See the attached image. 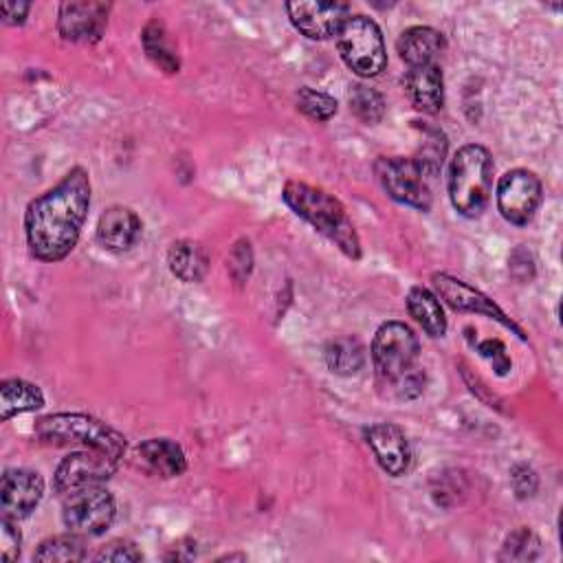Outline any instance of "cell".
<instances>
[{"instance_id":"obj_1","label":"cell","mask_w":563,"mask_h":563,"mask_svg":"<svg viewBox=\"0 0 563 563\" xmlns=\"http://www.w3.org/2000/svg\"><path fill=\"white\" fill-rule=\"evenodd\" d=\"M90 207V176L70 167L53 187L33 198L24 211L29 253L44 264L62 262L77 246Z\"/></svg>"},{"instance_id":"obj_2","label":"cell","mask_w":563,"mask_h":563,"mask_svg":"<svg viewBox=\"0 0 563 563\" xmlns=\"http://www.w3.org/2000/svg\"><path fill=\"white\" fill-rule=\"evenodd\" d=\"M282 198L295 216L328 238L345 257L354 262L361 260L363 251L358 233L339 198L301 180H288L282 189Z\"/></svg>"},{"instance_id":"obj_3","label":"cell","mask_w":563,"mask_h":563,"mask_svg":"<svg viewBox=\"0 0 563 563\" xmlns=\"http://www.w3.org/2000/svg\"><path fill=\"white\" fill-rule=\"evenodd\" d=\"M495 163L490 152L479 143L462 145L449 167L446 189L453 209L464 218H477L488 205L493 189Z\"/></svg>"},{"instance_id":"obj_4","label":"cell","mask_w":563,"mask_h":563,"mask_svg":"<svg viewBox=\"0 0 563 563\" xmlns=\"http://www.w3.org/2000/svg\"><path fill=\"white\" fill-rule=\"evenodd\" d=\"M35 435L51 444H81L84 449H99L123 457L125 435L112 424L88 413H48L37 420Z\"/></svg>"},{"instance_id":"obj_5","label":"cell","mask_w":563,"mask_h":563,"mask_svg":"<svg viewBox=\"0 0 563 563\" xmlns=\"http://www.w3.org/2000/svg\"><path fill=\"white\" fill-rule=\"evenodd\" d=\"M336 48L343 64L358 77H376L387 66L380 26L367 15H347L336 33Z\"/></svg>"},{"instance_id":"obj_6","label":"cell","mask_w":563,"mask_h":563,"mask_svg":"<svg viewBox=\"0 0 563 563\" xmlns=\"http://www.w3.org/2000/svg\"><path fill=\"white\" fill-rule=\"evenodd\" d=\"M420 341L402 321H385L372 339V365L383 383H394L398 376L416 367Z\"/></svg>"},{"instance_id":"obj_7","label":"cell","mask_w":563,"mask_h":563,"mask_svg":"<svg viewBox=\"0 0 563 563\" xmlns=\"http://www.w3.org/2000/svg\"><path fill=\"white\" fill-rule=\"evenodd\" d=\"M374 174L391 200L418 211L431 209L429 178L416 156H380L374 163Z\"/></svg>"},{"instance_id":"obj_8","label":"cell","mask_w":563,"mask_h":563,"mask_svg":"<svg viewBox=\"0 0 563 563\" xmlns=\"http://www.w3.org/2000/svg\"><path fill=\"white\" fill-rule=\"evenodd\" d=\"M123 457L99 451V449H81L66 455L53 475V488L59 497H68L77 490L106 484L119 468Z\"/></svg>"},{"instance_id":"obj_9","label":"cell","mask_w":563,"mask_h":563,"mask_svg":"<svg viewBox=\"0 0 563 563\" xmlns=\"http://www.w3.org/2000/svg\"><path fill=\"white\" fill-rule=\"evenodd\" d=\"M114 515H117L114 497L108 488H103V484L90 486L64 497L62 521L68 528V532H75L79 537L103 534L112 526Z\"/></svg>"},{"instance_id":"obj_10","label":"cell","mask_w":563,"mask_h":563,"mask_svg":"<svg viewBox=\"0 0 563 563\" xmlns=\"http://www.w3.org/2000/svg\"><path fill=\"white\" fill-rule=\"evenodd\" d=\"M543 200V185L530 169L506 172L497 183V209L515 227H526Z\"/></svg>"},{"instance_id":"obj_11","label":"cell","mask_w":563,"mask_h":563,"mask_svg":"<svg viewBox=\"0 0 563 563\" xmlns=\"http://www.w3.org/2000/svg\"><path fill=\"white\" fill-rule=\"evenodd\" d=\"M435 292L455 310V312H473V314H482L488 319H495L497 323H501L504 328L512 330L519 339H526L523 330L493 301L488 299L482 290L468 286L466 282L449 275V273H433L431 277Z\"/></svg>"},{"instance_id":"obj_12","label":"cell","mask_w":563,"mask_h":563,"mask_svg":"<svg viewBox=\"0 0 563 563\" xmlns=\"http://www.w3.org/2000/svg\"><path fill=\"white\" fill-rule=\"evenodd\" d=\"M286 13L292 26L308 40H330V37H336L341 24L347 20L350 4L297 0V2H286Z\"/></svg>"},{"instance_id":"obj_13","label":"cell","mask_w":563,"mask_h":563,"mask_svg":"<svg viewBox=\"0 0 563 563\" xmlns=\"http://www.w3.org/2000/svg\"><path fill=\"white\" fill-rule=\"evenodd\" d=\"M110 9V2H62L57 31L66 42L95 44L106 33Z\"/></svg>"},{"instance_id":"obj_14","label":"cell","mask_w":563,"mask_h":563,"mask_svg":"<svg viewBox=\"0 0 563 563\" xmlns=\"http://www.w3.org/2000/svg\"><path fill=\"white\" fill-rule=\"evenodd\" d=\"M44 495V479L31 468H7L0 479V508L2 517L24 519L29 517Z\"/></svg>"},{"instance_id":"obj_15","label":"cell","mask_w":563,"mask_h":563,"mask_svg":"<svg viewBox=\"0 0 563 563\" xmlns=\"http://www.w3.org/2000/svg\"><path fill=\"white\" fill-rule=\"evenodd\" d=\"M365 440L378 462V466L391 475L400 477L409 471L411 446L405 431L391 422H376L365 431Z\"/></svg>"},{"instance_id":"obj_16","label":"cell","mask_w":563,"mask_h":563,"mask_svg":"<svg viewBox=\"0 0 563 563\" xmlns=\"http://www.w3.org/2000/svg\"><path fill=\"white\" fill-rule=\"evenodd\" d=\"M143 231L141 218L123 205L108 207L97 222V242L108 253H125L130 251Z\"/></svg>"},{"instance_id":"obj_17","label":"cell","mask_w":563,"mask_h":563,"mask_svg":"<svg viewBox=\"0 0 563 563\" xmlns=\"http://www.w3.org/2000/svg\"><path fill=\"white\" fill-rule=\"evenodd\" d=\"M136 460L154 477H178L187 471L183 446L172 438H147L136 446Z\"/></svg>"},{"instance_id":"obj_18","label":"cell","mask_w":563,"mask_h":563,"mask_svg":"<svg viewBox=\"0 0 563 563\" xmlns=\"http://www.w3.org/2000/svg\"><path fill=\"white\" fill-rule=\"evenodd\" d=\"M405 90L416 110L427 114L440 112L444 103L442 68L435 62L409 68L405 75Z\"/></svg>"},{"instance_id":"obj_19","label":"cell","mask_w":563,"mask_h":563,"mask_svg":"<svg viewBox=\"0 0 563 563\" xmlns=\"http://www.w3.org/2000/svg\"><path fill=\"white\" fill-rule=\"evenodd\" d=\"M444 48V37L440 31H435L433 26H409L400 33L398 42H396V51L398 57L409 66H422V64H433L435 57L442 53Z\"/></svg>"},{"instance_id":"obj_20","label":"cell","mask_w":563,"mask_h":563,"mask_svg":"<svg viewBox=\"0 0 563 563\" xmlns=\"http://www.w3.org/2000/svg\"><path fill=\"white\" fill-rule=\"evenodd\" d=\"M209 253L200 242L176 240L167 251V268L183 284H198L209 271Z\"/></svg>"},{"instance_id":"obj_21","label":"cell","mask_w":563,"mask_h":563,"mask_svg":"<svg viewBox=\"0 0 563 563\" xmlns=\"http://www.w3.org/2000/svg\"><path fill=\"white\" fill-rule=\"evenodd\" d=\"M44 407V394L35 383L24 378H4L0 385V418H9Z\"/></svg>"},{"instance_id":"obj_22","label":"cell","mask_w":563,"mask_h":563,"mask_svg":"<svg viewBox=\"0 0 563 563\" xmlns=\"http://www.w3.org/2000/svg\"><path fill=\"white\" fill-rule=\"evenodd\" d=\"M141 44L143 51L147 55V59L163 73L174 75L180 68V59L178 53L169 40V33L165 29V24L158 18H152L143 31H141Z\"/></svg>"},{"instance_id":"obj_23","label":"cell","mask_w":563,"mask_h":563,"mask_svg":"<svg viewBox=\"0 0 563 563\" xmlns=\"http://www.w3.org/2000/svg\"><path fill=\"white\" fill-rule=\"evenodd\" d=\"M407 310L413 321L429 334V336H444L446 334V317L438 301V297L424 286H411L407 292Z\"/></svg>"},{"instance_id":"obj_24","label":"cell","mask_w":563,"mask_h":563,"mask_svg":"<svg viewBox=\"0 0 563 563\" xmlns=\"http://www.w3.org/2000/svg\"><path fill=\"white\" fill-rule=\"evenodd\" d=\"M323 358L332 374L354 376L363 369L367 354H365V345L356 336H336L325 343Z\"/></svg>"},{"instance_id":"obj_25","label":"cell","mask_w":563,"mask_h":563,"mask_svg":"<svg viewBox=\"0 0 563 563\" xmlns=\"http://www.w3.org/2000/svg\"><path fill=\"white\" fill-rule=\"evenodd\" d=\"M84 559H86V545L81 537L75 532L48 537L33 552V561H42V563H68V561L75 563Z\"/></svg>"},{"instance_id":"obj_26","label":"cell","mask_w":563,"mask_h":563,"mask_svg":"<svg viewBox=\"0 0 563 563\" xmlns=\"http://www.w3.org/2000/svg\"><path fill=\"white\" fill-rule=\"evenodd\" d=\"M347 101H350V110L352 114L372 125V123H378L383 117H385V99L383 95L372 88V86H365V84H354L350 95H347Z\"/></svg>"},{"instance_id":"obj_27","label":"cell","mask_w":563,"mask_h":563,"mask_svg":"<svg viewBox=\"0 0 563 563\" xmlns=\"http://www.w3.org/2000/svg\"><path fill=\"white\" fill-rule=\"evenodd\" d=\"M420 130L424 134V141L420 152L416 154V161L422 165L427 178H435L446 156V134L433 125H420Z\"/></svg>"},{"instance_id":"obj_28","label":"cell","mask_w":563,"mask_h":563,"mask_svg":"<svg viewBox=\"0 0 563 563\" xmlns=\"http://www.w3.org/2000/svg\"><path fill=\"white\" fill-rule=\"evenodd\" d=\"M541 552V539L528 526L515 528L501 543L499 561H534Z\"/></svg>"},{"instance_id":"obj_29","label":"cell","mask_w":563,"mask_h":563,"mask_svg":"<svg viewBox=\"0 0 563 563\" xmlns=\"http://www.w3.org/2000/svg\"><path fill=\"white\" fill-rule=\"evenodd\" d=\"M297 108L308 119H312L317 123H325V121H330L336 114L339 103L328 92H321V90H314L310 86H303V88L297 90Z\"/></svg>"},{"instance_id":"obj_30","label":"cell","mask_w":563,"mask_h":563,"mask_svg":"<svg viewBox=\"0 0 563 563\" xmlns=\"http://www.w3.org/2000/svg\"><path fill=\"white\" fill-rule=\"evenodd\" d=\"M466 493V482L457 471H444L435 477V484L431 486V495L438 506L451 508L460 501V495Z\"/></svg>"},{"instance_id":"obj_31","label":"cell","mask_w":563,"mask_h":563,"mask_svg":"<svg viewBox=\"0 0 563 563\" xmlns=\"http://www.w3.org/2000/svg\"><path fill=\"white\" fill-rule=\"evenodd\" d=\"M227 268H229L231 279L238 286H244L246 279L251 277V271H253V249H251V242L246 238H240L231 246L229 257H227Z\"/></svg>"},{"instance_id":"obj_32","label":"cell","mask_w":563,"mask_h":563,"mask_svg":"<svg viewBox=\"0 0 563 563\" xmlns=\"http://www.w3.org/2000/svg\"><path fill=\"white\" fill-rule=\"evenodd\" d=\"M471 345L477 350V354L488 361V365L495 369L497 376H508L510 369H512V361L506 352V345L499 341V339H484V341H473L471 339Z\"/></svg>"},{"instance_id":"obj_33","label":"cell","mask_w":563,"mask_h":563,"mask_svg":"<svg viewBox=\"0 0 563 563\" xmlns=\"http://www.w3.org/2000/svg\"><path fill=\"white\" fill-rule=\"evenodd\" d=\"M141 559H143V552L136 548L134 541H128V539H114L95 554V561H112V563H132Z\"/></svg>"},{"instance_id":"obj_34","label":"cell","mask_w":563,"mask_h":563,"mask_svg":"<svg viewBox=\"0 0 563 563\" xmlns=\"http://www.w3.org/2000/svg\"><path fill=\"white\" fill-rule=\"evenodd\" d=\"M510 486L515 490V495L519 499H528L537 493L539 488V477H537V471L526 464V462H519L510 468Z\"/></svg>"},{"instance_id":"obj_35","label":"cell","mask_w":563,"mask_h":563,"mask_svg":"<svg viewBox=\"0 0 563 563\" xmlns=\"http://www.w3.org/2000/svg\"><path fill=\"white\" fill-rule=\"evenodd\" d=\"M424 383H427V376L424 372L416 365L413 369L405 372L402 376H398L394 383H391V389L394 394L400 398V400H413L418 398L422 391H424Z\"/></svg>"},{"instance_id":"obj_36","label":"cell","mask_w":563,"mask_h":563,"mask_svg":"<svg viewBox=\"0 0 563 563\" xmlns=\"http://www.w3.org/2000/svg\"><path fill=\"white\" fill-rule=\"evenodd\" d=\"M18 521L15 519H9V517H2L0 521V552H2V561L4 563H11L20 556V550H22V534L15 526Z\"/></svg>"},{"instance_id":"obj_37","label":"cell","mask_w":563,"mask_h":563,"mask_svg":"<svg viewBox=\"0 0 563 563\" xmlns=\"http://www.w3.org/2000/svg\"><path fill=\"white\" fill-rule=\"evenodd\" d=\"M29 11H31V2H2V7H0L2 22L11 24V26L22 24L26 20Z\"/></svg>"},{"instance_id":"obj_38","label":"cell","mask_w":563,"mask_h":563,"mask_svg":"<svg viewBox=\"0 0 563 563\" xmlns=\"http://www.w3.org/2000/svg\"><path fill=\"white\" fill-rule=\"evenodd\" d=\"M526 264H528V266H532V255H530L526 249H517V251H512V255H510V275L515 277V275H517V271H519V268H523V282H526V279H532L534 271H532V268H526Z\"/></svg>"}]
</instances>
